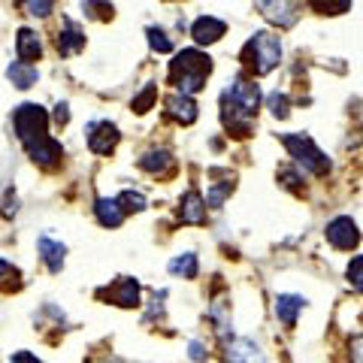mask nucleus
I'll list each match as a JSON object with an SVG mask.
<instances>
[{
    "label": "nucleus",
    "instance_id": "412c9836",
    "mask_svg": "<svg viewBox=\"0 0 363 363\" xmlns=\"http://www.w3.org/2000/svg\"><path fill=\"white\" fill-rule=\"evenodd\" d=\"M169 272L173 276H182V279H197V255L194 252H185L169 260Z\"/></svg>",
    "mask_w": 363,
    "mask_h": 363
},
{
    "label": "nucleus",
    "instance_id": "20e7f679",
    "mask_svg": "<svg viewBox=\"0 0 363 363\" xmlns=\"http://www.w3.org/2000/svg\"><path fill=\"white\" fill-rule=\"evenodd\" d=\"M281 143H285V149L291 152V157L306 169V173H312V176H327V173H330V157H327L312 143V136H306V133H285V136H281Z\"/></svg>",
    "mask_w": 363,
    "mask_h": 363
},
{
    "label": "nucleus",
    "instance_id": "4be33fe9",
    "mask_svg": "<svg viewBox=\"0 0 363 363\" xmlns=\"http://www.w3.org/2000/svg\"><path fill=\"white\" fill-rule=\"evenodd\" d=\"M173 157H169V152H149L145 157H140V167L145 169V173H167V169H173Z\"/></svg>",
    "mask_w": 363,
    "mask_h": 363
},
{
    "label": "nucleus",
    "instance_id": "c85d7f7f",
    "mask_svg": "<svg viewBox=\"0 0 363 363\" xmlns=\"http://www.w3.org/2000/svg\"><path fill=\"white\" fill-rule=\"evenodd\" d=\"M351 360L363 363V333H357L354 339H351Z\"/></svg>",
    "mask_w": 363,
    "mask_h": 363
},
{
    "label": "nucleus",
    "instance_id": "f3484780",
    "mask_svg": "<svg viewBox=\"0 0 363 363\" xmlns=\"http://www.w3.org/2000/svg\"><path fill=\"white\" fill-rule=\"evenodd\" d=\"M257 9L264 13L269 21H276L281 28H291L297 21V4H257Z\"/></svg>",
    "mask_w": 363,
    "mask_h": 363
},
{
    "label": "nucleus",
    "instance_id": "2f4dec72",
    "mask_svg": "<svg viewBox=\"0 0 363 363\" xmlns=\"http://www.w3.org/2000/svg\"><path fill=\"white\" fill-rule=\"evenodd\" d=\"M55 121H58V124H67V121H70V109H67V104H58V106H55Z\"/></svg>",
    "mask_w": 363,
    "mask_h": 363
},
{
    "label": "nucleus",
    "instance_id": "aec40b11",
    "mask_svg": "<svg viewBox=\"0 0 363 363\" xmlns=\"http://www.w3.org/2000/svg\"><path fill=\"white\" fill-rule=\"evenodd\" d=\"M94 212H97V221L104 224V227H118L124 221V209L118 206L116 197H100Z\"/></svg>",
    "mask_w": 363,
    "mask_h": 363
},
{
    "label": "nucleus",
    "instance_id": "9b49d317",
    "mask_svg": "<svg viewBox=\"0 0 363 363\" xmlns=\"http://www.w3.org/2000/svg\"><path fill=\"white\" fill-rule=\"evenodd\" d=\"M224 30H227V25H224L221 18H215V16H200L194 25H191V37H194L200 45H209V43H215V40H221Z\"/></svg>",
    "mask_w": 363,
    "mask_h": 363
},
{
    "label": "nucleus",
    "instance_id": "ddd939ff",
    "mask_svg": "<svg viewBox=\"0 0 363 363\" xmlns=\"http://www.w3.org/2000/svg\"><path fill=\"white\" fill-rule=\"evenodd\" d=\"M16 55H18L21 64H30V61H37L40 55H43V43H40V37L30 28H21L18 30V37H16Z\"/></svg>",
    "mask_w": 363,
    "mask_h": 363
},
{
    "label": "nucleus",
    "instance_id": "423d86ee",
    "mask_svg": "<svg viewBox=\"0 0 363 363\" xmlns=\"http://www.w3.org/2000/svg\"><path fill=\"white\" fill-rule=\"evenodd\" d=\"M85 133H88V149L94 155H109L118 145V128L112 121H91Z\"/></svg>",
    "mask_w": 363,
    "mask_h": 363
},
{
    "label": "nucleus",
    "instance_id": "f8f14e48",
    "mask_svg": "<svg viewBox=\"0 0 363 363\" xmlns=\"http://www.w3.org/2000/svg\"><path fill=\"white\" fill-rule=\"evenodd\" d=\"M179 218L185 224H203L206 221V200L200 197V191L191 188L185 197H182V206H179Z\"/></svg>",
    "mask_w": 363,
    "mask_h": 363
},
{
    "label": "nucleus",
    "instance_id": "1a4fd4ad",
    "mask_svg": "<svg viewBox=\"0 0 363 363\" xmlns=\"http://www.w3.org/2000/svg\"><path fill=\"white\" fill-rule=\"evenodd\" d=\"M227 363H267V357L252 339H233L227 342Z\"/></svg>",
    "mask_w": 363,
    "mask_h": 363
},
{
    "label": "nucleus",
    "instance_id": "473e14b6",
    "mask_svg": "<svg viewBox=\"0 0 363 363\" xmlns=\"http://www.w3.org/2000/svg\"><path fill=\"white\" fill-rule=\"evenodd\" d=\"M191 357H194V360H203V345H200V342H191Z\"/></svg>",
    "mask_w": 363,
    "mask_h": 363
},
{
    "label": "nucleus",
    "instance_id": "7ed1b4c3",
    "mask_svg": "<svg viewBox=\"0 0 363 363\" xmlns=\"http://www.w3.org/2000/svg\"><path fill=\"white\" fill-rule=\"evenodd\" d=\"M242 58L257 76H267L272 67L281 61V43H279V37H272L269 30H257L255 37L245 43Z\"/></svg>",
    "mask_w": 363,
    "mask_h": 363
},
{
    "label": "nucleus",
    "instance_id": "c756f323",
    "mask_svg": "<svg viewBox=\"0 0 363 363\" xmlns=\"http://www.w3.org/2000/svg\"><path fill=\"white\" fill-rule=\"evenodd\" d=\"M25 9H28V13L30 16H40V18H45V16H49L52 13V4H25Z\"/></svg>",
    "mask_w": 363,
    "mask_h": 363
},
{
    "label": "nucleus",
    "instance_id": "9d476101",
    "mask_svg": "<svg viewBox=\"0 0 363 363\" xmlns=\"http://www.w3.org/2000/svg\"><path fill=\"white\" fill-rule=\"evenodd\" d=\"M100 297H106V300H112L116 306H136L140 303V285H136L133 279H118L112 288H104L100 291Z\"/></svg>",
    "mask_w": 363,
    "mask_h": 363
},
{
    "label": "nucleus",
    "instance_id": "f03ea898",
    "mask_svg": "<svg viewBox=\"0 0 363 363\" xmlns=\"http://www.w3.org/2000/svg\"><path fill=\"white\" fill-rule=\"evenodd\" d=\"M209 73H212L209 55H203V52H197V49H182V52L176 55V61L169 64V82L179 88L176 94H185V97L203 91Z\"/></svg>",
    "mask_w": 363,
    "mask_h": 363
},
{
    "label": "nucleus",
    "instance_id": "b1692460",
    "mask_svg": "<svg viewBox=\"0 0 363 363\" xmlns=\"http://www.w3.org/2000/svg\"><path fill=\"white\" fill-rule=\"evenodd\" d=\"M267 104H269V109H272V116H276V118H288V94H285V91H272V94L267 97Z\"/></svg>",
    "mask_w": 363,
    "mask_h": 363
},
{
    "label": "nucleus",
    "instance_id": "6e6552de",
    "mask_svg": "<svg viewBox=\"0 0 363 363\" xmlns=\"http://www.w3.org/2000/svg\"><path fill=\"white\" fill-rule=\"evenodd\" d=\"M28 155H30V161H37L40 167H58V164H61V157H64V149H61V143H58V140L45 136V140L28 145Z\"/></svg>",
    "mask_w": 363,
    "mask_h": 363
},
{
    "label": "nucleus",
    "instance_id": "f257e3e1",
    "mask_svg": "<svg viewBox=\"0 0 363 363\" xmlns=\"http://www.w3.org/2000/svg\"><path fill=\"white\" fill-rule=\"evenodd\" d=\"M257 106H260V88L255 85V79L236 76L221 94L224 128L233 136H248L252 133V121H255Z\"/></svg>",
    "mask_w": 363,
    "mask_h": 363
},
{
    "label": "nucleus",
    "instance_id": "6ab92c4d",
    "mask_svg": "<svg viewBox=\"0 0 363 363\" xmlns=\"http://www.w3.org/2000/svg\"><path fill=\"white\" fill-rule=\"evenodd\" d=\"M6 79L13 82L16 88H30V85H37V79H40V73H37V67L33 64H21V61H13L6 67Z\"/></svg>",
    "mask_w": 363,
    "mask_h": 363
},
{
    "label": "nucleus",
    "instance_id": "4468645a",
    "mask_svg": "<svg viewBox=\"0 0 363 363\" xmlns=\"http://www.w3.org/2000/svg\"><path fill=\"white\" fill-rule=\"evenodd\" d=\"M55 43H58L61 55H76V52L85 49V33L79 30L70 18H64V28L58 30V40H55Z\"/></svg>",
    "mask_w": 363,
    "mask_h": 363
},
{
    "label": "nucleus",
    "instance_id": "2eb2a0df",
    "mask_svg": "<svg viewBox=\"0 0 363 363\" xmlns=\"http://www.w3.org/2000/svg\"><path fill=\"white\" fill-rule=\"evenodd\" d=\"M37 248H40V257L45 260L49 272H61V267H64V255H67L64 242L52 240V236H40V240H37Z\"/></svg>",
    "mask_w": 363,
    "mask_h": 363
},
{
    "label": "nucleus",
    "instance_id": "39448f33",
    "mask_svg": "<svg viewBox=\"0 0 363 363\" xmlns=\"http://www.w3.org/2000/svg\"><path fill=\"white\" fill-rule=\"evenodd\" d=\"M13 128H16V136L21 140V145H33L49 136V116L45 109L37 106V104H21L13 116Z\"/></svg>",
    "mask_w": 363,
    "mask_h": 363
},
{
    "label": "nucleus",
    "instance_id": "7c9ffc66",
    "mask_svg": "<svg viewBox=\"0 0 363 363\" xmlns=\"http://www.w3.org/2000/svg\"><path fill=\"white\" fill-rule=\"evenodd\" d=\"M9 363H40V357L30 354V351H16V354L9 357Z\"/></svg>",
    "mask_w": 363,
    "mask_h": 363
},
{
    "label": "nucleus",
    "instance_id": "dca6fc26",
    "mask_svg": "<svg viewBox=\"0 0 363 363\" xmlns=\"http://www.w3.org/2000/svg\"><path fill=\"white\" fill-rule=\"evenodd\" d=\"M303 306H306V300L297 297V294H281V297L276 300V318L285 327H294V324H297V315H300Z\"/></svg>",
    "mask_w": 363,
    "mask_h": 363
},
{
    "label": "nucleus",
    "instance_id": "bb28decb",
    "mask_svg": "<svg viewBox=\"0 0 363 363\" xmlns=\"http://www.w3.org/2000/svg\"><path fill=\"white\" fill-rule=\"evenodd\" d=\"M348 281L363 294V255H357V257L348 264Z\"/></svg>",
    "mask_w": 363,
    "mask_h": 363
},
{
    "label": "nucleus",
    "instance_id": "393cba45",
    "mask_svg": "<svg viewBox=\"0 0 363 363\" xmlns=\"http://www.w3.org/2000/svg\"><path fill=\"white\" fill-rule=\"evenodd\" d=\"M145 33H149V43H152V49H155V52H161V55L173 52V40H169L161 28H149Z\"/></svg>",
    "mask_w": 363,
    "mask_h": 363
},
{
    "label": "nucleus",
    "instance_id": "0eeeda50",
    "mask_svg": "<svg viewBox=\"0 0 363 363\" xmlns=\"http://www.w3.org/2000/svg\"><path fill=\"white\" fill-rule=\"evenodd\" d=\"M327 242H330L333 248H342V252L354 248V245L360 242L357 224L351 221L348 215H339V218H333L330 224H327Z\"/></svg>",
    "mask_w": 363,
    "mask_h": 363
},
{
    "label": "nucleus",
    "instance_id": "a878e982",
    "mask_svg": "<svg viewBox=\"0 0 363 363\" xmlns=\"http://www.w3.org/2000/svg\"><path fill=\"white\" fill-rule=\"evenodd\" d=\"M0 288H18V269L0 257Z\"/></svg>",
    "mask_w": 363,
    "mask_h": 363
},
{
    "label": "nucleus",
    "instance_id": "a211bd4d",
    "mask_svg": "<svg viewBox=\"0 0 363 363\" xmlns=\"http://www.w3.org/2000/svg\"><path fill=\"white\" fill-rule=\"evenodd\" d=\"M167 112L173 118H179L182 124H191L197 118V104L191 97H185V94H169L167 97Z\"/></svg>",
    "mask_w": 363,
    "mask_h": 363
},
{
    "label": "nucleus",
    "instance_id": "5701e85b",
    "mask_svg": "<svg viewBox=\"0 0 363 363\" xmlns=\"http://www.w3.org/2000/svg\"><path fill=\"white\" fill-rule=\"evenodd\" d=\"M116 200H118V206L124 209V215H128V212H143V209H145V197L140 194V191H124V194H118Z\"/></svg>",
    "mask_w": 363,
    "mask_h": 363
},
{
    "label": "nucleus",
    "instance_id": "cd10ccee",
    "mask_svg": "<svg viewBox=\"0 0 363 363\" xmlns=\"http://www.w3.org/2000/svg\"><path fill=\"white\" fill-rule=\"evenodd\" d=\"M155 97H157V88H155V85H145L143 94L133 100V109H136V112H145V109L152 106V100H155Z\"/></svg>",
    "mask_w": 363,
    "mask_h": 363
}]
</instances>
